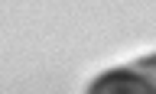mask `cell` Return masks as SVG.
I'll return each mask as SVG.
<instances>
[{"label": "cell", "mask_w": 156, "mask_h": 94, "mask_svg": "<svg viewBox=\"0 0 156 94\" xmlns=\"http://www.w3.org/2000/svg\"><path fill=\"white\" fill-rule=\"evenodd\" d=\"M91 94H156V78L143 75L140 68H117L98 78Z\"/></svg>", "instance_id": "6da1fadb"}]
</instances>
